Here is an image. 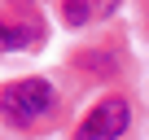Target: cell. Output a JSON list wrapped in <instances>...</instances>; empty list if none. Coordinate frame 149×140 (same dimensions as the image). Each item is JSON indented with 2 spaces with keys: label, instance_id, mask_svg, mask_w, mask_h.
Returning <instances> with one entry per match:
<instances>
[{
  "label": "cell",
  "instance_id": "cell-4",
  "mask_svg": "<svg viewBox=\"0 0 149 140\" xmlns=\"http://www.w3.org/2000/svg\"><path fill=\"white\" fill-rule=\"evenodd\" d=\"M118 9V0H61V18L70 26H88V22H101Z\"/></svg>",
  "mask_w": 149,
  "mask_h": 140
},
{
  "label": "cell",
  "instance_id": "cell-3",
  "mask_svg": "<svg viewBox=\"0 0 149 140\" xmlns=\"http://www.w3.org/2000/svg\"><path fill=\"white\" fill-rule=\"evenodd\" d=\"M127 118H132L127 101L123 96H105L84 114V123L74 127V140H118L127 131Z\"/></svg>",
  "mask_w": 149,
  "mask_h": 140
},
{
  "label": "cell",
  "instance_id": "cell-2",
  "mask_svg": "<svg viewBox=\"0 0 149 140\" xmlns=\"http://www.w3.org/2000/svg\"><path fill=\"white\" fill-rule=\"evenodd\" d=\"M40 35H44V26H40L31 5H22V0H0V48L5 53L35 48Z\"/></svg>",
  "mask_w": 149,
  "mask_h": 140
},
{
  "label": "cell",
  "instance_id": "cell-1",
  "mask_svg": "<svg viewBox=\"0 0 149 140\" xmlns=\"http://www.w3.org/2000/svg\"><path fill=\"white\" fill-rule=\"evenodd\" d=\"M53 110H57V92L44 79H18V83H9L5 92H0V114H5L13 127H35Z\"/></svg>",
  "mask_w": 149,
  "mask_h": 140
}]
</instances>
